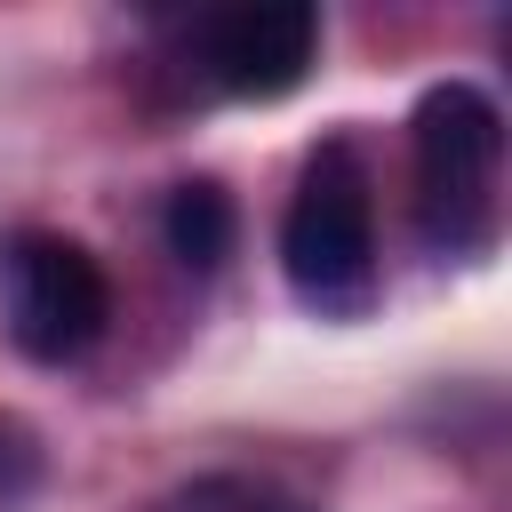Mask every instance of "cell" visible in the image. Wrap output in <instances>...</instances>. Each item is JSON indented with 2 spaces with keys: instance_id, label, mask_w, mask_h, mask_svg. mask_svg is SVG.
<instances>
[{
  "instance_id": "cell-2",
  "label": "cell",
  "mask_w": 512,
  "mask_h": 512,
  "mask_svg": "<svg viewBox=\"0 0 512 512\" xmlns=\"http://www.w3.org/2000/svg\"><path fill=\"white\" fill-rule=\"evenodd\" d=\"M416 152V232L432 256H480L496 240V176H504V112L472 80L424 88L408 120Z\"/></svg>"
},
{
  "instance_id": "cell-1",
  "label": "cell",
  "mask_w": 512,
  "mask_h": 512,
  "mask_svg": "<svg viewBox=\"0 0 512 512\" xmlns=\"http://www.w3.org/2000/svg\"><path fill=\"white\" fill-rule=\"evenodd\" d=\"M280 272L288 296L320 320H360L376 304V184L352 136L312 144L280 216Z\"/></svg>"
},
{
  "instance_id": "cell-7",
  "label": "cell",
  "mask_w": 512,
  "mask_h": 512,
  "mask_svg": "<svg viewBox=\"0 0 512 512\" xmlns=\"http://www.w3.org/2000/svg\"><path fill=\"white\" fill-rule=\"evenodd\" d=\"M32 480H40V440L16 416H0V504H16Z\"/></svg>"
},
{
  "instance_id": "cell-4",
  "label": "cell",
  "mask_w": 512,
  "mask_h": 512,
  "mask_svg": "<svg viewBox=\"0 0 512 512\" xmlns=\"http://www.w3.org/2000/svg\"><path fill=\"white\" fill-rule=\"evenodd\" d=\"M312 56H320V8H304V0H248V8L208 16V32H200L208 80L224 96H248V104L304 88Z\"/></svg>"
},
{
  "instance_id": "cell-3",
  "label": "cell",
  "mask_w": 512,
  "mask_h": 512,
  "mask_svg": "<svg viewBox=\"0 0 512 512\" xmlns=\"http://www.w3.org/2000/svg\"><path fill=\"white\" fill-rule=\"evenodd\" d=\"M0 320L24 360L64 368L112 328V280L72 232H16L0 256Z\"/></svg>"
},
{
  "instance_id": "cell-6",
  "label": "cell",
  "mask_w": 512,
  "mask_h": 512,
  "mask_svg": "<svg viewBox=\"0 0 512 512\" xmlns=\"http://www.w3.org/2000/svg\"><path fill=\"white\" fill-rule=\"evenodd\" d=\"M160 512H312V504H296L288 488H272V480H248V472H208V480L176 488Z\"/></svg>"
},
{
  "instance_id": "cell-5",
  "label": "cell",
  "mask_w": 512,
  "mask_h": 512,
  "mask_svg": "<svg viewBox=\"0 0 512 512\" xmlns=\"http://www.w3.org/2000/svg\"><path fill=\"white\" fill-rule=\"evenodd\" d=\"M160 232H168V256H176L184 272H216V264L232 256V240H240V208H232V192H224L216 176H192V184L168 192Z\"/></svg>"
}]
</instances>
